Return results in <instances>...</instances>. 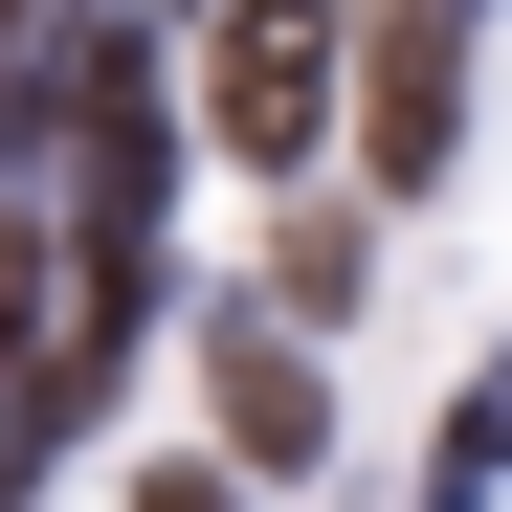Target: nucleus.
<instances>
[{
  "label": "nucleus",
  "mask_w": 512,
  "mask_h": 512,
  "mask_svg": "<svg viewBox=\"0 0 512 512\" xmlns=\"http://www.w3.org/2000/svg\"><path fill=\"white\" fill-rule=\"evenodd\" d=\"M201 134L290 179V156L334 134V0H223L201 23Z\"/></svg>",
  "instance_id": "f257e3e1"
},
{
  "label": "nucleus",
  "mask_w": 512,
  "mask_h": 512,
  "mask_svg": "<svg viewBox=\"0 0 512 512\" xmlns=\"http://www.w3.org/2000/svg\"><path fill=\"white\" fill-rule=\"evenodd\" d=\"M223 423H245V468H312L334 423H312V357L290 334H223Z\"/></svg>",
  "instance_id": "f03ea898"
},
{
  "label": "nucleus",
  "mask_w": 512,
  "mask_h": 512,
  "mask_svg": "<svg viewBox=\"0 0 512 512\" xmlns=\"http://www.w3.org/2000/svg\"><path fill=\"white\" fill-rule=\"evenodd\" d=\"M446 156V23H379V179Z\"/></svg>",
  "instance_id": "7ed1b4c3"
},
{
  "label": "nucleus",
  "mask_w": 512,
  "mask_h": 512,
  "mask_svg": "<svg viewBox=\"0 0 512 512\" xmlns=\"http://www.w3.org/2000/svg\"><path fill=\"white\" fill-rule=\"evenodd\" d=\"M268 312L312 334V312H357V223H290V268H268Z\"/></svg>",
  "instance_id": "20e7f679"
},
{
  "label": "nucleus",
  "mask_w": 512,
  "mask_h": 512,
  "mask_svg": "<svg viewBox=\"0 0 512 512\" xmlns=\"http://www.w3.org/2000/svg\"><path fill=\"white\" fill-rule=\"evenodd\" d=\"M468 468H512V357H490V379H468Z\"/></svg>",
  "instance_id": "39448f33"
},
{
  "label": "nucleus",
  "mask_w": 512,
  "mask_h": 512,
  "mask_svg": "<svg viewBox=\"0 0 512 512\" xmlns=\"http://www.w3.org/2000/svg\"><path fill=\"white\" fill-rule=\"evenodd\" d=\"M134 512H223V490H201V468H156V490H134Z\"/></svg>",
  "instance_id": "423d86ee"
}]
</instances>
